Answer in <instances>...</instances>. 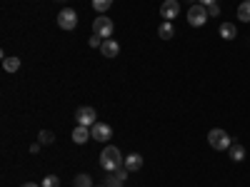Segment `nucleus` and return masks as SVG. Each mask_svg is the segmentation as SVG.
Segmentation results:
<instances>
[{"mask_svg": "<svg viewBox=\"0 0 250 187\" xmlns=\"http://www.w3.org/2000/svg\"><path fill=\"white\" fill-rule=\"evenodd\" d=\"M208 15H220V8H218V3H215V5H208Z\"/></svg>", "mask_w": 250, "mask_h": 187, "instance_id": "obj_23", "label": "nucleus"}, {"mask_svg": "<svg viewBox=\"0 0 250 187\" xmlns=\"http://www.w3.org/2000/svg\"><path fill=\"white\" fill-rule=\"evenodd\" d=\"M43 187H60V180L55 175H45L43 177Z\"/></svg>", "mask_w": 250, "mask_h": 187, "instance_id": "obj_20", "label": "nucleus"}, {"mask_svg": "<svg viewBox=\"0 0 250 187\" xmlns=\"http://www.w3.org/2000/svg\"><path fill=\"white\" fill-rule=\"evenodd\" d=\"M100 187H108V185H100Z\"/></svg>", "mask_w": 250, "mask_h": 187, "instance_id": "obj_28", "label": "nucleus"}, {"mask_svg": "<svg viewBox=\"0 0 250 187\" xmlns=\"http://www.w3.org/2000/svg\"><path fill=\"white\" fill-rule=\"evenodd\" d=\"M90 137H93L90 128H85V125H75V130H73V142L75 145H85Z\"/></svg>", "mask_w": 250, "mask_h": 187, "instance_id": "obj_9", "label": "nucleus"}, {"mask_svg": "<svg viewBox=\"0 0 250 187\" xmlns=\"http://www.w3.org/2000/svg\"><path fill=\"white\" fill-rule=\"evenodd\" d=\"M195 3H200V5H205V8H208V5H215L218 0H195Z\"/></svg>", "mask_w": 250, "mask_h": 187, "instance_id": "obj_25", "label": "nucleus"}, {"mask_svg": "<svg viewBox=\"0 0 250 187\" xmlns=\"http://www.w3.org/2000/svg\"><path fill=\"white\" fill-rule=\"evenodd\" d=\"M208 8L205 5H200V3H193L190 5V10H188V23H190L193 28H203L205 23H208Z\"/></svg>", "mask_w": 250, "mask_h": 187, "instance_id": "obj_4", "label": "nucleus"}, {"mask_svg": "<svg viewBox=\"0 0 250 187\" xmlns=\"http://www.w3.org/2000/svg\"><path fill=\"white\" fill-rule=\"evenodd\" d=\"M20 187H40V185H35V182H25V185H20Z\"/></svg>", "mask_w": 250, "mask_h": 187, "instance_id": "obj_26", "label": "nucleus"}, {"mask_svg": "<svg viewBox=\"0 0 250 187\" xmlns=\"http://www.w3.org/2000/svg\"><path fill=\"white\" fill-rule=\"evenodd\" d=\"M105 185H108V187H123L125 182H123V180L113 172V175H108V177H105Z\"/></svg>", "mask_w": 250, "mask_h": 187, "instance_id": "obj_19", "label": "nucleus"}, {"mask_svg": "<svg viewBox=\"0 0 250 187\" xmlns=\"http://www.w3.org/2000/svg\"><path fill=\"white\" fill-rule=\"evenodd\" d=\"M110 5H113V0H93V8H95L98 13H108Z\"/></svg>", "mask_w": 250, "mask_h": 187, "instance_id": "obj_18", "label": "nucleus"}, {"mask_svg": "<svg viewBox=\"0 0 250 187\" xmlns=\"http://www.w3.org/2000/svg\"><path fill=\"white\" fill-rule=\"evenodd\" d=\"M58 25H60L62 30H75V25H78V13L70 10V8L60 10V13H58Z\"/></svg>", "mask_w": 250, "mask_h": 187, "instance_id": "obj_6", "label": "nucleus"}, {"mask_svg": "<svg viewBox=\"0 0 250 187\" xmlns=\"http://www.w3.org/2000/svg\"><path fill=\"white\" fill-rule=\"evenodd\" d=\"M158 35H160L163 40H170V37L175 35V28H173V23H168V20H165V23H160V28H158Z\"/></svg>", "mask_w": 250, "mask_h": 187, "instance_id": "obj_14", "label": "nucleus"}, {"mask_svg": "<svg viewBox=\"0 0 250 187\" xmlns=\"http://www.w3.org/2000/svg\"><path fill=\"white\" fill-rule=\"evenodd\" d=\"M58 3H65V0H58Z\"/></svg>", "mask_w": 250, "mask_h": 187, "instance_id": "obj_27", "label": "nucleus"}, {"mask_svg": "<svg viewBox=\"0 0 250 187\" xmlns=\"http://www.w3.org/2000/svg\"><path fill=\"white\" fill-rule=\"evenodd\" d=\"M123 165H125V157L120 155V150L115 145H108V148L100 152V168L105 172H118Z\"/></svg>", "mask_w": 250, "mask_h": 187, "instance_id": "obj_1", "label": "nucleus"}, {"mask_svg": "<svg viewBox=\"0 0 250 187\" xmlns=\"http://www.w3.org/2000/svg\"><path fill=\"white\" fill-rule=\"evenodd\" d=\"M230 160H233V162H240V160H245V148H243L240 142L230 145Z\"/></svg>", "mask_w": 250, "mask_h": 187, "instance_id": "obj_16", "label": "nucleus"}, {"mask_svg": "<svg viewBox=\"0 0 250 187\" xmlns=\"http://www.w3.org/2000/svg\"><path fill=\"white\" fill-rule=\"evenodd\" d=\"M73 185H75V187H93V177L85 175V172H83V175H75Z\"/></svg>", "mask_w": 250, "mask_h": 187, "instance_id": "obj_17", "label": "nucleus"}, {"mask_svg": "<svg viewBox=\"0 0 250 187\" xmlns=\"http://www.w3.org/2000/svg\"><path fill=\"white\" fill-rule=\"evenodd\" d=\"M95 122H98V112H95V108L83 105V108L75 110V125H85V128H93Z\"/></svg>", "mask_w": 250, "mask_h": 187, "instance_id": "obj_5", "label": "nucleus"}, {"mask_svg": "<svg viewBox=\"0 0 250 187\" xmlns=\"http://www.w3.org/2000/svg\"><path fill=\"white\" fill-rule=\"evenodd\" d=\"M88 43H90V48H100V45H103V37H98V35H90V40H88Z\"/></svg>", "mask_w": 250, "mask_h": 187, "instance_id": "obj_22", "label": "nucleus"}, {"mask_svg": "<svg viewBox=\"0 0 250 187\" xmlns=\"http://www.w3.org/2000/svg\"><path fill=\"white\" fill-rule=\"evenodd\" d=\"M100 53L105 55V57H115V55L120 53V45L115 43L113 37H110V40H103V45H100Z\"/></svg>", "mask_w": 250, "mask_h": 187, "instance_id": "obj_11", "label": "nucleus"}, {"mask_svg": "<svg viewBox=\"0 0 250 187\" xmlns=\"http://www.w3.org/2000/svg\"><path fill=\"white\" fill-rule=\"evenodd\" d=\"M128 172H138L140 168H143V155H138V152H133V155H128L125 157V165H123Z\"/></svg>", "mask_w": 250, "mask_h": 187, "instance_id": "obj_10", "label": "nucleus"}, {"mask_svg": "<svg viewBox=\"0 0 250 187\" xmlns=\"http://www.w3.org/2000/svg\"><path fill=\"white\" fill-rule=\"evenodd\" d=\"M38 137H40V145H50V142H53V132H50V130H40Z\"/></svg>", "mask_w": 250, "mask_h": 187, "instance_id": "obj_21", "label": "nucleus"}, {"mask_svg": "<svg viewBox=\"0 0 250 187\" xmlns=\"http://www.w3.org/2000/svg\"><path fill=\"white\" fill-rule=\"evenodd\" d=\"M208 142H210V148L213 150H230V135H228L225 130L220 128H213L210 132H208Z\"/></svg>", "mask_w": 250, "mask_h": 187, "instance_id": "obj_3", "label": "nucleus"}, {"mask_svg": "<svg viewBox=\"0 0 250 187\" xmlns=\"http://www.w3.org/2000/svg\"><path fill=\"white\" fill-rule=\"evenodd\" d=\"M115 175H118V177H120V180L125 182V180H128V175H130V172H128V170H125V168H120V170H118Z\"/></svg>", "mask_w": 250, "mask_h": 187, "instance_id": "obj_24", "label": "nucleus"}, {"mask_svg": "<svg viewBox=\"0 0 250 187\" xmlns=\"http://www.w3.org/2000/svg\"><path fill=\"white\" fill-rule=\"evenodd\" d=\"M180 13V3L178 0H165V3L160 5V15H163V20H175V15Z\"/></svg>", "mask_w": 250, "mask_h": 187, "instance_id": "obj_8", "label": "nucleus"}, {"mask_svg": "<svg viewBox=\"0 0 250 187\" xmlns=\"http://www.w3.org/2000/svg\"><path fill=\"white\" fill-rule=\"evenodd\" d=\"M238 20H240V23H250V0H243V3H240Z\"/></svg>", "mask_w": 250, "mask_h": 187, "instance_id": "obj_15", "label": "nucleus"}, {"mask_svg": "<svg viewBox=\"0 0 250 187\" xmlns=\"http://www.w3.org/2000/svg\"><path fill=\"white\" fill-rule=\"evenodd\" d=\"M90 132H93V140H98V142H108L110 135H113L110 125H105V122H95L90 128Z\"/></svg>", "mask_w": 250, "mask_h": 187, "instance_id": "obj_7", "label": "nucleus"}, {"mask_svg": "<svg viewBox=\"0 0 250 187\" xmlns=\"http://www.w3.org/2000/svg\"><path fill=\"white\" fill-rule=\"evenodd\" d=\"M113 30H115V25H113V20H110L108 15H98V18L93 20V35H98V37H103V40H110Z\"/></svg>", "mask_w": 250, "mask_h": 187, "instance_id": "obj_2", "label": "nucleus"}, {"mask_svg": "<svg viewBox=\"0 0 250 187\" xmlns=\"http://www.w3.org/2000/svg\"><path fill=\"white\" fill-rule=\"evenodd\" d=\"M3 68H5V73H18V70H20V57L5 55V57H3Z\"/></svg>", "mask_w": 250, "mask_h": 187, "instance_id": "obj_13", "label": "nucleus"}, {"mask_svg": "<svg viewBox=\"0 0 250 187\" xmlns=\"http://www.w3.org/2000/svg\"><path fill=\"white\" fill-rule=\"evenodd\" d=\"M218 35H220L223 40H235V37H238V28H235L233 23H223V25L218 28Z\"/></svg>", "mask_w": 250, "mask_h": 187, "instance_id": "obj_12", "label": "nucleus"}]
</instances>
